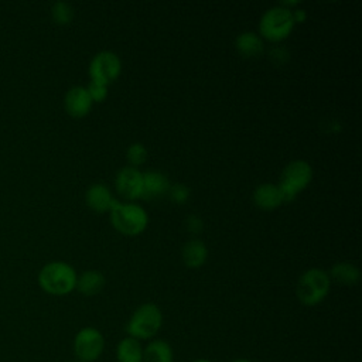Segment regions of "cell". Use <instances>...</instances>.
I'll use <instances>...</instances> for the list:
<instances>
[{"label":"cell","mask_w":362,"mask_h":362,"mask_svg":"<svg viewBox=\"0 0 362 362\" xmlns=\"http://www.w3.org/2000/svg\"><path fill=\"white\" fill-rule=\"evenodd\" d=\"M78 274L75 269L61 260L49 262L38 273L40 287L52 296H65L76 286Z\"/></svg>","instance_id":"obj_1"},{"label":"cell","mask_w":362,"mask_h":362,"mask_svg":"<svg viewBox=\"0 0 362 362\" xmlns=\"http://www.w3.org/2000/svg\"><path fill=\"white\" fill-rule=\"evenodd\" d=\"M163 325V313L154 303L139 305L126 322V334L137 341L153 339Z\"/></svg>","instance_id":"obj_2"},{"label":"cell","mask_w":362,"mask_h":362,"mask_svg":"<svg viewBox=\"0 0 362 362\" xmlns=\"http://www.w3.org/2000/svg\"><path fill=\"white\" fill-rule=\"evenodd\" d=\"M109 216L113 228L124 235H137L143 232L148 223L146 209L134 202H120L113 199Z\"/></svg>","instance_id":"obj_3"},{"label":"cell","mask_w":362,"mask_h":362,"mask_svg":"<svg viewBox=\"0 0 362 362\" xmlns=\"http://www.w3.org/2000/svg\"><path fill=\"white\" fill-rule=\"evenodd\" d=\"M331 279L328 273L320 267L305 270L296 286V294L301 304L313 307L320 304L329 293Z\"/></svg>","instance_id":"obj_4"},{"label":"cell","mask_w":362,"mask_h":362,"mask_svg":"<svg viewBox=\"0 0 362 362\" xmlns=\"http://www.w3.org/2000/svg\"><path fill=\"white\" fill-rule=\"evenodd\" d=\"M313 178V168L305 160H293L281 171L279 180V189L283 197V202L294 199Z\"/></svg>","instance_id":"obj_5"},{"label":"cell","mask_w":362,"mask_h":362,"mask_svg":"<svg viewBox=\"0 0 362 362\" xmlns=\"http://www.w3.org/2000/svg\"><path fill=\"white\" fill-rule=\"evenodd\" d=\"M294 24L296 23L291 8L276 4L269 7L262 14L259 21V31L264 38L270 41H280L291 33Z\"/></svg>","instance_id":"obj_6"},{"label":"cell","mask_w":362,"mask_h":362,"mask_svg":"<svg viewBox=\"0 0 362 362\" xmlns=\"http://www.w3.org/2000/svg\"><path fill=\"white\" fill-rule=\"evenodd\" d=\"M74 355L81 362H95L105 351V337L95 327H83L74 337Z\"/></svg>","instance_id":"obj_7"},{"label":"cell","mask_w":362,"mask_h":362,"mask_svg":"<svg viewBox=\"0 0 362 362\" xmlns=\"http://www.w3.org/2000/svg\"><path fill=\"white\" fill-rule=\"evenodd\" d=\"M122 71V61L119 55L110 49L99 51L89 62L90 81L109 85L115 81Z\"/></svg>","instance_id":"obj_8"},{"label":"cell","mask_w":362,"mask_h":362,"mask_svg":"<svg viewBox=\"0 0 362 362\" xmlns=\"http://www.w3.org/2000/svg\"><path fill=\"white\" fill-rule=\"evenodd\" d=\"M115 187H116V191L127 199L140 198L141 171H139L136 167H132V165L122 167L116 174Z\"/></svg>","instance_id":"obj_9"},{"label":"cell","mask_w":362,"mask_h":362,"mask_svg":"<svg viewBox=\"0 0 362 362\" xmlns=\"http://www.w3.org/2000/svg\"><path fill=\"white\" fill-rule=\"evenodd\" d=\"M92 99L86 86L75 85L69 88L64 96V107L72 117H83L92 109Z\"/></svg>","instance_id":"obj_10"},{"label":"cell","mask_w":362,"mask_h":362,"mask_svg":"<svg viewBox=\"0 0 362 362\" xmlns=\"http://www.w3.org/2000/svg\"><path fill=\"white\" fill-rule=\"evenodd\" d=\"M170 180L165 174L157 170H147L141 173V192L140 198L153 199L163 197L170 189Z\"/></svg>","instance_id":"obj_11"},{"label":"cell","mask_w":362,"mask_h":362,"mask_svg":"<svg viewBox=\"0 0 362 362\" xmlns=\"http://www.w3.org/2000/svg\"><path fill=\"white\" fill-rule=\"evenodd\" d=\"M113 199L115 198L112 197L110 188L103 182L92 184L85 192V201H86L88 206L98 212L109 211Z\"/></svg>","instance_id":"obj_12"},{"label":"cell","mask_w":362,"mask_h":362,"mask_svg":"<svg viewBox=\"0 0 362 362\" xmlns=\"http://www.w3.org/2000/svg\"><path fill=\"white\" fill-rule=\"evenodd\" d=\"M253 202L262 209H274L283 202L281 192L277 184L263 182L253 191Z\"/></svg>","instance_id":"obj_13"},{"label":"cell","mask_w":362,"mask_h":362,"mask_svg":"<svg viewBox=\"0 0 362 362\" xmlns=\"http://www.w3.org/2000/svg\"><path fill=\"white\" fill-rule=\"evenodd\" d=\"M143 362H174V351L165 339H151L143 348Z\"/></svg>","instance_id":"obj_14"},{"label":"cell","mask_w":362,"mask_h":362,"mask_svg":"<svg viewBox=\"0 0 362 362\" xmlns=\"http://www.w3.org/2000/svg\"><path fill=\"white\" fill-rule=\"evenodd\" d=\"M235 47L243 57L253 58V57H257L263 52L264 44H263L262 37L257 33L243 31L236 37Z\"/></svg>","instance_id":"obj_15"},{"label":"cell","mask_w":362,"mask_h":362,"mask_svg":"<svg viewBox=\"0 0 362 362\" xmlns=\"http://www.w3.org/2000/svg\"><path fill=\"white\" fill-rule=\"evenodd\" d=\"M181 255H182V262L188 267H199L205 263L208 257V249L202 240L192 238L188 242H185V245L182 246Z\"/></svg>","instance_id":"obj_16"},{"label":"cell","mask_w":362,"mask_h":362,"mask_svg":"<svg viewBox=\"0 0 362 362\" xmlns=\"http://www.w3.org/2000/svg\"><path fill=\"white\" fill-rule=\"evenodd\" d=\"M105 286V276L98 270H85L76 279L75 288L83 296H95Z\"/></svg>","instance_id":"obj_17"},{"label":"cell","mask_w":362,"mask_h":362,"mask_svg":"<svg viewBox=\"0 0 362 362\" xmlns=\"http://www.w3.org/2000/svg\"><path fill=\"white\" fill-rule=\"evenodd\" d=\"M116 361L117 362H143V346L140 341L124 337L116 345Z\"/></svg>","instance_id":"obj_18"},{"label":"cell","mask_w":362,"mask_h":362,"mask_svg":"<svg viewBox=\"0 0 362 362\" xmlns=\"http://www.w3.org/2000/svg\"><path fill=\"white\" fill-rule=\"evenodd\" d=\"M329 279L335 280L344 286H355L361 279V272L358 266L349 262H338L329 270Z\"/></svg>","instance_id":"obj_19"},{"label":"cell","mask_w":362,"mask_h":362,"mask_svg":"<svg viewBox=\"0 0 362 362\" xmlns=\"http://www.w3.org/2000/svg\"><path fill=\"white\" fill-rule=\"evenodd\" d=\"M51 16L57 24L65 25L69 24L74 18V8L66 1H55L51 7Z\"/></svg>","instance_id":"obj_20"},{"label":"cell","mask_w":362,"mask_h":362,"mask_svg":"<svg viewBox=\"0 0 362 362\" xmlns=\"http://www.w3.org/2000/svg\"><path fill=\"white\" fill-rule=\"evenodd\" d=\"M126 157L129 160V163L132 164V167H136L139 164H143L147 158V148L143 143L134 141L127 147L126 151Z\"/></svg>","instance_id":"obj_21"},{"label":"cell","mask_w":362,"mask_h":362,"mask_svg":"<svg viewBox=\"0 0 362 362\" xmlns=\"http://www.w3.org/2000/svg\"><path fill=\"white\" fill-rule=\"evenodd\" d=\"M189 192H191L189 188L181 182L170 185V189H168L170 198L177 204H184L189 198Z\"/></svg>","instance_id":"obj_22"},{"label":"cell","mask_w":362,"mask_h":362,"mask_svg":"<svg viewBox=\"0 0 362 362\" xmlns=\"http://www.w3.org/2000/svg\"><path fill=\"white\" fill-rule=\"evenodd\" d=\"M86 89H88V93H89L92 102H102L107 96V85H105V83L90 81L89 85L86 86Z\"/></svg>","instance_id":"obj_23"},{"label":"cell","mask_w":362,"mask_h":362,"mask_svg":"<svg viewBox=\"0 0 362 362\" xmlns=\"http://www.w3.org/2000/svg\"><path fill=\"white\" fill-rule=\"evenodd\" d=\"M185 226H187V229H188L189 232H192V233H199V232L202 230V228H204V223H202V219H201L199 216H197V215H189V216L187 218V221H185Z\"/></svg>","instance_id":"obj_24"},{"label":"cell","mask_w":362,"mask_h":362,"mask_svg":"<svg viewBox=\"0 0 362 362\" xmlns=\"http://www.w3.org/2000/svg\"><path fill=\"white\" fill-rule=\"evenodd\" d=\"M291 13H293V18H294V23H300V21L305 20V17H307L305 11H304V10H301V8H296V10H291Z\"/></svg>","instance_id":"obj_25"},{"label":"cell","mask_w":362,"mask_h":362,"mask_svg":"<svg viewBox=\"0 0 362 362\" xmlns=\"http://www.w3.org/2000/svg\"><path fill=\"white\" fill-rule=\"evenodd\" d=\"M232 362H252V361L247 359V358H236V359H233Z\"/></svg>","instance_id":"obj_26"},{"label":"cell","mask_w":362,"mask_h":362,"mask_svg":"<svg viewBox=\"0 0 362 362\" xmlns=\"http://www.w3.org/2000/svg\"><path fill=\"white\" fill-rule=\"evenodd\" d=\"M191 362H212L211 359H206V358H197V359H194V361H191Z\"/></svg>","instance_id":"obj_27"},{"label":"cell","mask_w":362,"mask_h":362,"mask_svg":"<svg viewBox=\"0 0 362 362\" xmlns=\"http://www.w3.org/2000/svg\"><path fill=\"white\" fill-rule=\"evenodd\" d=\"M69 362H81V361H78V359H74V361H69Z\"/></svg>","instance_id":"obj_28"}]
</instances>
